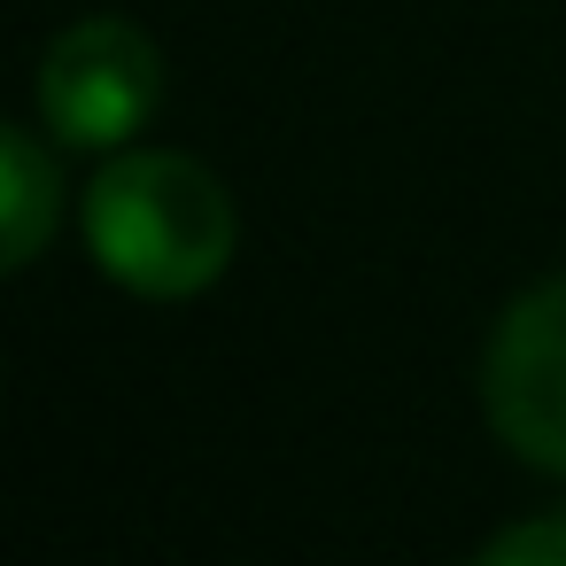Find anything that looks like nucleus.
I'll return each instance as SVG.
<instances>
[{
	"label": "nucleus",
	"mask_w": 566,
	"mask_h": 566,
	"mask_svg": "<svg viewBox=\"0 0 566 566\" xmlns=\"http://www.w3.org/2000/svg\"><path fill=\"white\" fill-rule=\"evenodd\" d=\"M481 566H566V512H527V520H504L473 543Z\"/></svg>",
	"instance_id": "nucleus-5"
},
{
	"label": "nucleus",
	"mask_w": 566,
	"mask_h": 566,
	"mask_svg": "<svg viewBox=\"0 0 566 566\" xmlns=\"http://www.w3.org/2000/svg\"><path fill=\"white\" fill-rule=\"evenodd\" d=\"M32 102L71 156H117L164 109V55L133 17H78L40 48Z\"/></svg>",
	"instance_id": "nucleus-2"
},
{
	"label": "nucleus",
	"mask_w": 566,
	"mask_h": 566,
	"mask_svg": "<svg viewBox=\"0 0 566 566\" xmlns=\"http://www.w3.org/2000/svg\"><path fill=\"white\" fill-rule=\"evenodd\" d=\"M481 419L543 481H566V272L520 287L481 349Z\"/></svg>",
	"instance_id": "nucleus-3"
},
{
	"label": "nucleus",
	"mask_w": 566,
	"mask_h": 566,
	"mask_svg": "<svg viewBox=\"0 0 566 566\" xmlns=\"http://www.w3.org/2000/svg\"><path fill=\"white\" fill-rule=\"evenodd\" d=\"M78 233L109 287L140 303H195L241 256V202L202 156L133 140L102 156L94 187L78 195Z\"/></svg>",
	"instance_id": "nucleus-1"
},
{
	"label": "nucleus",
	"mask_w": 566,
	"mask_h": 566,
	"mask_svg": "<svg viewBox=\"0 0 566 566\" xmlns=\"http://www.w3.org/2000/svg\"><path fill=\"white\" fill-rule=\"evenodd\" d=\"M63 140L48 125H0V272H32L63 226Z\"/></svg>",
	"instance_id": "nucleus-4"
}]
</instances>
